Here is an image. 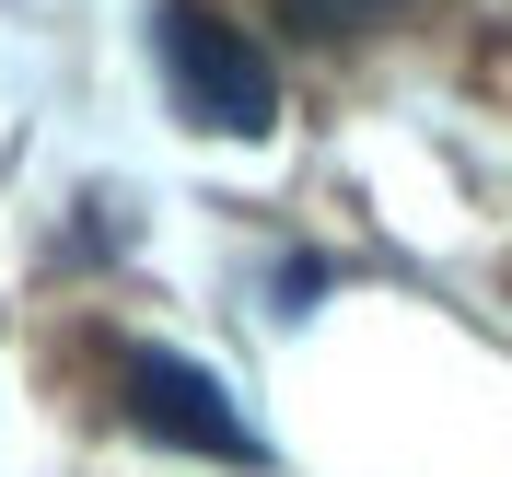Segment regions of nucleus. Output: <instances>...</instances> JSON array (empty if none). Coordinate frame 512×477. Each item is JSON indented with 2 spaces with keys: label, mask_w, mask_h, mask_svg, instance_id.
Returning <instances> with one entry per match:
<instances>
[{
  "label": "nucleus",
  "mask_w": 512,
  "mask_h": 477,
  "mask_svg": "<svg viewBox=\"0 0 512 477\" xmlns=\"http://www.w3.org/2000/svg\"><path fill=\"white\" fill-rule=\"evenodd\" d=\"M117 384H128V419L163 431V443H187V454H256L222 373H198V361H175V350H128Z\"/></svg>",
  "instance_id": "nucleus-2"
},
{
  "label": "nucleus",
  "mask_w": 512,
  "mask_h": 477,
  "mask_svg": "<svg viewBox=\"0 0 512 477\" xmlns=\"http://www.w3.org/2000/svg\"><path fill=\"white\" fill-rule=\"evenodd\" d=\"M152 47H163V82H175V105H187L198 128L268 140V117H280V70H268V47H256L245 24H222L210 0H163V12H152Z\"/></svg>",
  "instance_id": "nucleus-1"
},
{
  "label": "nucleus",
  "mask_w": 512,
  "mask_h": 477,
  "mask_svg": "<svg viewBox=\"0 0 512 477\" xmlns=\"http://www.w3.org/2000/svg\"><path fill=\"white\" fill-rule=\"evenodd\" d=\"M291 12H303V24H350L361 0H291Z\"/></svg>",
  "instance_id": "nucleus-3"
}]
</instances>
